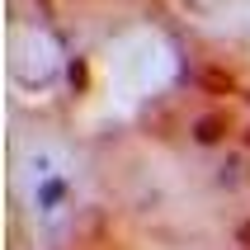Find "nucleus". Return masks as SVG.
<instances>
[{
    "instance_id": "2",
    "label": "nucleus",
    "mask_w": 250,
    "mask_h": 250,
    "mask_svg": "<svg viewBox=\"0 0 250 250\" xmlns=\"http://www.w3.org/2000/svg\"><path fill=\"white\" fill-rule=\"evenodd\" d=\"M203 85H212V90L222 95V90H231V76H217V71H203Z\"/></svg>"
},
{
    "instance_id": "1",
    "label": "nucleus",
    "mask_w": 250,
    "mask_h": 250,
    "mask_svg": "<svg viewBox=\"0 0 250 250\" xmlns=\"http://www.w3.org/2000/svg\"><path fill=\"white\" fill-rule=\"evenodd\" d=\"M222 118H203V123H198V142H217V137H222Z\"/></svg>"
}]
</instances>
